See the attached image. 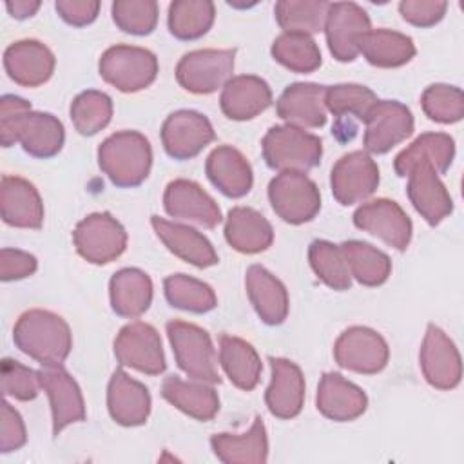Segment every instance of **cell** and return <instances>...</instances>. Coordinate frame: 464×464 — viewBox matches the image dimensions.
I'll list each match as a JSON object with an SVG mask.
<instances>
[{"label":"cell","mask_w":464,"mask_h":464,"mask_svg":"<svg viewBox=\"0 0 464 464\" xmlns=\"http://www.w3.org/2000/svg\"><path fill=\"white\" fill-rule=\"evenodd\" d=\"M455 156V141L444 132H424L395 156V172L408 178L406 192L415 210L430 223L439 225L453 210V199L440 181Z\"/></svg>","instance_id":"obj_1"},{"label":"cell","mask_w":464,"mask_h":464,"mask_svg":"<svg viewBox=\"0 0 464 464\" xmlns=\"http://www.w3.org/2000/svg\"><path fill=\"white\" fill-rule=\"evenodd\" d=\"M65 140L62 121L49 112L31 111V103L14 94L0 100V141L4 147L20 143L34 158L56 156Z\"/></svg>","instance_id":"obj_2"},{"label":"cell","mask_w":464,"mask_h":464,"mask_svg":"<svg viewBox=\"0 0 464 464\" xmlns=\"http://www.w3.org/2000/svg\"><path fill=\"white\" fill-rule=\"evenodd\" d=\"M13 341L20 352L42 366L62 364L72 348L69 324L58 314L42 308L27 310L18 317Z\"/></svg>","instance_id":"obj_3"},{"label":"cell","mask_w":464,"mask_h":464,"mask_svg":"<svg viewBox=\"0 0 464 464\" xmlns=\"http://www.w3.org/2000/svg\"><path fill=\"white\" fill-rule=\"evenodd\" d=\"M98 163L116 187H136L150 172L152 149L141 132L120 130L102 141Z\"/></svg>","instance_id":"obj_4"},{"label":"cell","mask_w":464,"mask_h":464,"mask_svg":"<svg viewBox=\"0 0 464 464\" xmlns=\"http://www.w3.org/2000/svg\"><path fill=\"white\" fill-rule=\"evenodd\" d=\"M261 147L266 165L279 172H306L317 167L323 156L321 138L294 125L270 127Z\"/></svg>","instance_id":"obj_5"},{"label":"cell","mask_w":464,"mask_h":464,"mask_svg":"<svg viewBox=\"0 0 464 464\" xmlns=\"http://www.w3.org/2000/svg\"><path fill=\"white\" fill-rule=\"evenodd\" d=\"M167 335L178 366L194 381L216 384L221 382L218 372V355L210 335L198 324L187 321H169Z\"/></svg>","instance_id":"obj_6"},{"label":"cell","mask_w":464,"mask_h":464,"mask_svg":"<svg viewBox=\"0 0 464 464\" xmlns=\"http://www.w3.org/2000/svg\"><path fill=\"white\" fill-rule=\"evenodd\" d=\"M100 76L121 92L149 87L158 74L156 54L136 45H112L100 58Z\"/></svg>","instance_id":"obj_7"},{"label":"cell","mask_w":464,"mask_h":464,"mask_svg":"<svg viewBox=\"0 0 464 464\" xmlns=\"http://www.w3.org/2000/svg\"><path fill=\"white\" fill-rule=\"evenodd\" d=\"M268 199L274 212L290 225L312 221L321 210L319 188L304 172H279L268 185Z\"/></svg>","instance_id":"obj_8"},{"label":"cell","mask_w":464,"mask_h":464,"mask_svg":"<svg viewBox=\"0 0 464 464\" xmlns=\"http://www.w3.org/2000/svg\"><path fill=\"white\" fill-rule=\"evenodd\" d=\"M72 241L85 261L105 265L123 254L127 246V232L109 212H94L76 225Z\"/></svg>","instance_id":"obj_9"},{"label":"cell","mask_w":464,"mask_h":464,"mask_svg":"<svg viewBox=\"0 0 464 464\" xmlns=\"http://www.w3.org/2000/svg\"><path fill=\"white\" fill-rule=\"evenodd\" d=\"M234 49H198L187 53L176 67L179 85L194 94H208L223 87L234 71Z\"/></svg>","instance_id":"obj_10"},{"label":"cell","mask_w":464,"mask_h":464,"mask_svg":"<svg viewBox=\"0 0 464 464\" xmlns=\"http://www.w3.org/2000/svg\"><path fill=\"white\" fill-rule=\"evenodd\" d=\"M334 357L344 370L372 375L386 366L390 348L379 332L368 326H350L337 337Z\"/></svg>","instance_id":"obj_11"},{"label":"cell","mask_w":464,"mask_h":464,"mask_svg":"<svg viewBox=\"0 0 464 464\" xmlns=\"http://www.w3.org/2000/svg\"><path fill=\"white\" fill-rule=\"evenodd\" d=\"M114 355L121 366L147 375L165 372V355L158 330L143 321L125 324L114 339Z\"/></svg>","instance_id":"obj_12"},{"label":"cell","mask_w":464,"mask_h":464,"mask_svg":"<svg viewBox=\"0 0 464 464\" xmlns=\"http://www.w3.org/2000/svg\"><path fill=\"white\" fill-rule=\"evenodd\" d=\"M364 149L384 154L413 132L411 111L397 100H377L364 118Z\"/></svg>","instance_id":"obj_13"},{"label":"cell","mask_w":464,"mask_h":464,"mask_svg":"<svg viewBox=\"0 0 464 464\" xmlns=\"http://www.w3.org/2000/svg\"><path fill=\"white\" fill-rule=\"evenodd\" d=\"M330 187L344 207L364 201L379 187V167L366 150L348 152L332 167Z\"/></svg>","instance_id":"obj_14"},{"label":"cell","mask_w":464,"mask_h":464,"mask_svg":"<svg viewBox=\"0 0 464 464\" xmlns=\"http://www.w3.org/2000/svg\"><path fill=\"white\" fill-rule=\"evenodd\" d=\"M38 375L51 404L53 435L58 437L69 424L85 419L83 395L78 382L62 364H44Z\"/></svg>","instance_id":"obj_15"},{"label":"cell","mask_w":464,"mask_h":464,"mask_svg":"<svg viewBox=\"0 0 464 464\" xmlns=\"http://www.w3.org/2000/svg\"><path fill=\"white\" fill-rule=\"evenodd\" d=\"M372 29L368 13L353 2H334L324 20L326 44L339 62H353L359 54V40Z\"/></svg>","instance_id":"obj_16"},{"label":"cell","mask_w":464,"mask_h":464,"mask_svg":"<svg viewBox=\"0 0 464 464\" xmlns=\"http://www.w3.org/2000/svg\"><path fill=\"white\" fill-rule=\"evenodd\" d=\"M214 136L208 118L188 109L169 114L161 127L163 149L174 160H190L198 156Z\"/></svg>","instance_id":"obj_17"},{"label":"cell","mask_w":464,"mask_h":464,"mask_svg":"<svg viewBox=\"0 0 464 464\" xmlns=\"http://www.w3.org/2000/svg\"><path fill=\"white\" fill-rule=\"evenodd\" d=\"M420 368L426 381L437 390H453L462 377V362L455 343L444 330L428 324L420 346Z\"/></svg>","instance_id":"obj_18"},{"label":"cell","mask_w":464,"mask_h":464,"mask_svg":"<svg viewBox=\"0 0 464 464\" xmlns=\"http://www.w3.org/2000/svg\"><path fill=\"white\" fill-rule=\"evenodd\" d=\"M353 225L397 250H406L411 241V221L393 199L379 198L362 203L353 212Z\"/></svg>","instance_id":"obj_19"},{"label":"cell","mask_w":464,"mask_h":464,"mask_svg":"<svg viewBox=\"0 0 464 464\" xmlns=\"http://www.w3.org/2000/svg\"><path fill=\"white\" fill-rule=\"evenodd\" d=\"M163 207L170 218L190 221L205 228H214L221 223L218 203L190 179L170 181L163 194Z\"/></svg>","instance_id":"obj_20"},{"label":"cell","mask_w":464,"mask_h":464,"mask_svg":"<svg viewBox=\"0 0 464 464\" xmlns=\"http://www.w3.org/2000/svg\"><path fill=\"white\" fill-rule=\"evenodd\" d=\"M272 379L265 392L268 411L277 419H294L304 402V377L301 368L283 357H270Z\"/></svg>","instance_id":"obj_21"},{"label":"cell","mask_w":464,"mask_h":464,"mask_svg":"<svg viewBox=\"0 0 464 464\" xmlns=\"http://www.w3.org/2000/svg\"><path fill=\"white\" fill-rule=\"evenodd\" d=\"M4 67L14 83L38 87L53 76L54 54L38 40H18L5 49Z\"/></svg>","instance_id":"obj_22"},{"label":"cell","mask_w":464,"mask_h":464,"mask_svg":"<svg viewBox=\"0 0 464 464\" xmlns=\"http://www.w3.org/2000/svg\"><path fill=\"white\" fill-rule=\"evenodd\" d=\"M326 87L319 83H292L276 103L277 116L299 129H317L326 123Z\"/></svg>","instance_id":"obj_23"},{"label":"cell","mask_w":464,"mask_h":464,"mask_svg":"<svg viewBox=\"0 0 464 464\" xmlns=\"http://www.w3.org/2000/svg\"><path fill=\"white\" fill-rule=\"evenodd\" d=\"M0 214L4 223L18 228H40L44 203L36 187L20 176H4L0 183Z\"/></svg>","instance_id":"obj_24"},{"label":"cell","mask_w":464,"mask_h":464,"mask_svg":"<svg viewBox=\"0 0 464 464\" xmlns=\"http://www.w3.org/2000/svg\"><path fill=\"white\" fill-rule=\"evenodd\" d=\"M107 408L114 422L121 426H140L150 413L149 390L118 368L107 386Z\"/></svg>","instance_id":"obj_25"},{"label":"cell","mask_w":464,"mask_h":464,"mask_svg":"<svg viewBox=\"0 0 464 464\" xmlns=\"http://www.w3.org/2000/svg\"><path fill=\"white\" fill-rule=\"evenodd\" d=\"M315 404L324 417L335 422H348L366 411L368 399L359 386L346 381L341 373L326 372L319 381Z\"/></svg>","instance_id":"obj_26"},{"label":"cell","mask_w":464,"mask_h":464,"mask_svg":"<svg viewBox=\"0 0 464 464\" xmlns=\"http://www.w3.org/2000/svg\"><path fill=\"white\" fill-rule=\"evenodd\" d=\"M272 103V91L268 83L252 74H239L230 78L221 91L219 105L227 118L245 121L256 118Z\"/></svg>","instance_id":"obj_27"},{"label":"cell","mask_w":464,"mask_h":464,"mask_svg":"<svg viewBox=\"0 0 464 464\" xmlns=\"http://www.w3.org/2000/svg\"><path fill=\"white\" fill-rule=\"evenodd\" d=\"M210 183L228 198H243L252 188V167L246 158L230 145L216 147L205 163Z\"/></svg>","instance_id":"obj_28"},{"label":"cell","mask_w":464,"mask_h":464,"mask_svg":"<svg viewBox=\"0 0 464 464\" xmlns=\"http://www.w3.org/2000/svg\"><path fill=\"white\" fill-rule=\"evenodd\" d=\"M150 225L161 243L183 261L199 268H207L218 263V254L212 243L198 230L187 225L167 221L160 216H152Z\"/></svg>","instance_id":"obj_29"},{"label":"cell","mask_w":464,"mask_h":464,"mask_svg":"<svg viewBox=\"0 0 464 464\" xmlns=\"http://www.w3.org/2000/svg\"><path fill=\"white\" fill-rule=\"evenodd\" d=\"M246 294L259 319L266 324H281L288 315V292L285 285L261 265H252L245 276Z\"/></svg>","instance_id":"obj_30"},{"label":"cell","mask_w":464,"mask_h":464,"mask_svg":"<svg viewBox=\"0 0 464 464\" xmlns=\"http://www.w3.org/2000/svg\"><path fill=\"white\" fill-rule=\"evenodd\" d=\"M227 243L243 254H257L266 250L274 241L272 225L257 210L248 207H234L225 221Z\"/></svg>","instance_id":"obj_31"},{"label":"cell","mask_w":464,"mask_h":464,"mask_svg":"<svg viewBox=\"0 0 464 464\" xmlns=\"http://www.w3.org/2000/svg\"><path fill=\"white\" fill-rule=\"evenodd\" d=\"M210 446L214 455L225 464H263L268 457V439L261 417H256L250 430L241 435H212Z\"/></svg>","instance_id":"obj_32"},{"label":"cell","mask_w":464,"mask_h":464,"mask_svg":"<svg viewBox=\"0 0 464 464\" xmlns=\"http://www.w3.org/2000/svg\"><path fill=\"white\" fill-rule=\"evenodd\" d=\"M112 310L121 317H140L152 301V281L140 268H121L109 281Z\"/></svg>","instance_id":"obj_33"},{"label":"cell","mask_w":464,"mask_h":464,"mask_svg":"<svg viewBox=\"0 0 464 464\" xmlns=\"http://www.w3.org/2000/svg\"><path fill=\"white\" fill-rule=\"evenodd\" d=\"M161 395L174 408L198 420H210L219 410V397L208 382H188L169 375L161 384Z\"/></svg>","instance_id":"obj_34"},{"label":"cell","mask_w":464,"mask_h":464,"mask_svg":"<svg viewBox=\"0 0 464 464\" xmlns=\"http://www.w3.org/2000/svg\"><path fill=\"white\" fill-rule=\"evenodd\" d=\"M359 53L375 67H401L408 63L417 49L410 36L390 29H370L359 40Z\"/></svg>","instance_id":"obj_35"},{"label":"cell","mask_w":464,"mask_h":464,"mask_svg":"<svg viewBox=\"0 0 464 464\" xmlns=\"http://www.w3.org/2000/svg\"><path fill=\"white\" fill-rule=\"evenodd\" d=\"M219 364L227 377L241 390H254L261 377V359L254 346L234 335H219Z\"/></svg>","instance_id":"obj_36"},{"label":"cell","mask_w":464,"mask_h":464,"mask_svg":"<svg viewBox=\"0 0 464 464\" xmlns=\"http://www.w3.org/2000/svg\"><path fill=\"white\" fill-rule=\"evenodd\" d=\"M339 246L346 259L350 276L361 285L379 286L390 277L392 261L384 252L357 239L344 241Z\"/></svg>","instance_id":"obj_37"},{"label":"cell","mask_w":464,"mask_h":464,"mask_svg":"<svg viewBox=\"0 0 464 464\" xmlns=\"http://www.w3.org/2000/svg\"><path fill=\"white\" fill-rule=\"evenodd\" d=\"M330 2L324 0H281L276 4V20L285 33L314 34L324 29Z\"/></svg>","instance_id":"obj_38"},{"label":"cell","mask_w":464,"mask_h":464,"mask_svg":"<svg viewBox=\"0 0 464 464\" xmlns=\"http://www.w3.org/2000/svg\"><path fill=\"white\" fill-rule=\"evenodd\" d=\"M214 14L208 0H176L169 5V31L179 40H196L212 27Z\"/></svg>","instance_id":"obj_39"},{"label":"cell","mask_w":464,"mask_h":464,"mask_svg":"<svg viewBox=\"0 0 464 464\" xmlns=\"http://www.w3.org/2000/svg\"><path fill=\"white\" fill-rule=\"evenodd\" d=\"M163 288L167 301L172 306L187 312L205 314L218 304L216 294L207 283L185 274H172L165 277Z\"/></svg>","instance_id":"obj_40"},{"label":"cell","mask_w":464,"mask_h":464,"mask_svg":"<svg viewBox=\"0 0 464 464\" xmlns=\"http://www.w3.org/2000/svg\"><path fill=\"white\" fill-rule=\"evenodd\" d=\"M276 62L294 72H312L321 65V51L308 34L281 33L272 44Z\"/></svg>","instance_id":"obj_41"},{"label":"cell","mask_w":464,"mask_h":464,"mask_svg":"<svg viewBox=\"0 0 464 464\" xmlns=\"http://www.w3.org/2000/svg\"><path fill=\"white\" fill-rule=\"evenodd\" d=\"M308 261L315 276L334 290H348L352 276L339 245L315 239L308 248Z\"/></svg>","instance_id":"obj_42"},{"label":"cell","mask_w":464,"mask_h":464,"mask_svg":"<svg viewBox=\"0 0 464 464\" xmlns=\"http://www.w3.org/2000/svg\"><path fill=\"white\" fill-rule=\"evenodd\" d=\"M71 120L83 136H92L105 129L112 118V100L102 91H83L71 103Z\"/></svg>","instance_id":"obj_43"},{"label":"cell","mask_w":464,"mask_h":464,"mask_svg":"<svg viewBox=\"0 0 464 464\" xmlns=\"http://www.w3.org/2000/svg\"><path fill=\"white\" fill-rule=\"evenodd\" d=\"M377 103V96L359 83H337L326 87L324 105L335 118H357L364 121L370 109Z\"/></svg>","instance_id":"obj_44"},{"label":"cell","mask_w":464,"mask_h":464,"mask_svg":"<svg viewBox=\"0 0 464 464\" xmlns=\"http://www.w3.org/2000/svg\"><path fill=\"white\" fill-rule=\"evenodd\" d=\"M424 114L439 123H455L464 116V94L455 85L433 83L420 98Z\"/></svg>","instance_id":"obj_45"},{"label":"cell","mask_w":464,"mask_h":464,"mask_svg":"<svg viewBox=\"0 0 464 464\" xmlns=\"http://www.w3.org/2000/svg\"><path fill=\"white\" fill-rule=\"evenodd\" d=\"M114 24L130 34H149L158 24V4L154 0H118L112 4Z\"/></svg>","instance_id":"obj_46"},{"label":"cell","mask_w":464,"mask_h":464,"mask_svg":"<svg viewBox=\"0 0 464 464\" xmlns=\"http://www.w3.org/2000/svg\"><path fill=\"white\" fill-rule=\"evenodd\" d=\"M2 393L18 401H31L38 395L42 384L38 372L24 366L14 359H4L0 368Z\"/></svg>","instance_id":"obj_47"},{"label":"cell","mask_w":464,"mask_h":464,"mask_svg":"<svg viewBox=\"0 0 464 464\" xmlns=\"http://www.w3.org/2000/svg\"><path fill=\"white\" fill-rule=\"evenodd\" d=\"M448 4L442 0H404L399 4V13L406 22L417 27H431L442 20Z\"/></svg>","instance_id":"obj_48"},{"label":"cell","mask_w":464,"mask_h":464,"mask_svg":"<svg viewBox=\"0 0 464 464\" xmlns=\"http://www.w3.org/2000/svg\"><path fill=\"white\" fill-rule=\"evenodd\" d=\"M0 419V451L9 453L22 448L27 440L25 426L20 413L7 401L2 402Z\"/></svg>","instance_id":"obj_49"},{"label":"cell","mask_w":464,"mask_h":464,"mask_svg":"<svg viewBox=\"0 0 464 464\" xmlns=\"http://www.w3.org/2000/svg\"><path fill=\"white\" fill-rule=\"evenodd\" d=\"M38 261L33 254L16 250V248H2L0 252V279L2 281H16L29 277L36 272Z\"/></svg>","instance_id":"obj_50"},{"label":"cell","mask_w":464,"mask_h":464,"mask_svg":"<svg viewBox=\"0 0 464 464\" xmlns=\"http://www.w3.org/2000/svg\"><path fill=\"white\" fill-rule=\"evenodd\" d=\"M58 14L63 22L71 25H87L94 22L100 11V2L96 0H58L54 4Z\"/></svg>","instance_id":"obj_51"},{"label":"cell","mask_w":464,"mask_h":464,"mask_svg":"<svg viewBox=\"0 0 464 464\" xmlns=\"http://www.w3.org/2000/svg\"><path fill=\"white\" fill-rule=\"evenodd\" d=\"M5 9L9 11V14L13 18H29L33 16L38 9H40V2L34 0H14V2H7Z\"/></svg>","instance_id":"obj_52"}]
</instances>
